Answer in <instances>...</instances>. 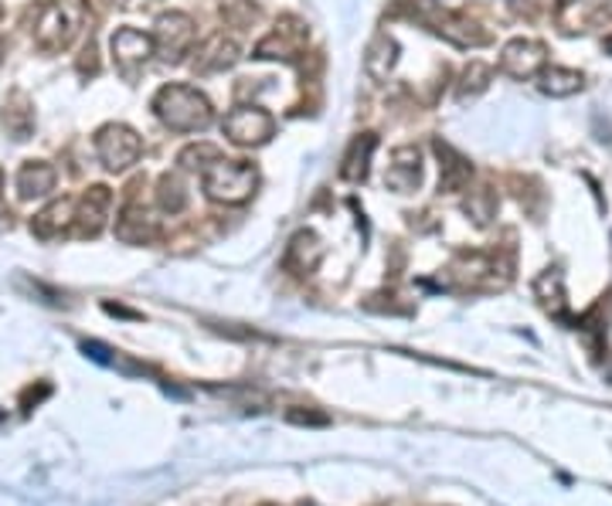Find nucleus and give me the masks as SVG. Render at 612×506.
Wrapping results in <instances>:
<instances>
[{
    "instance_id": "obj_9",
    "label": "nucleus",
    "mask_w": 612,
    "mask_h": 506,
    "mask_svg": "<svg viewBox=\"0 0 612 506\" xmlns=\"http://www.w3.org/2000/svg\"><path fill=\"white\" fill-rule=\"evenodd\" d=\"M548 69V45L538 38H514L501 48V72L517 82H531Z\"/></svg>"
},
{
    "instance_id": "obj_16",
    "label": "nucleus",
    "mask_w": 612,
    "mask_h": 506,
    "mask_svg": "<svg viewBox=\"0 0 612 506\" xmlns=\"http://www.w3.org/2000/svg\"><path fill=\"white\" fill-rule=\"evenodd\" d=\"M375 150H378V133H357L344 156H341V180L348 184H364L367 174H372V161H375Z\"/></svg>"
},
{
    "instance_id": "obj_5",
    "label": "nucleus",
    "mask_w": 612,
    "mask_h": 506,
    "mask_svg": "<svg viewBox=\"0 0 612 506\" xmlns=\"http://www.w3.org/2000/svg\"><path fill=\"white\" fill-rule=\"evenodd\" d=\"M96 156L109 174H127L143 156V140L127 122H106L96 130Z\"/></svg>"
},
{
    "instance_id": "obj_33",
    "label": "nucleus",
    "mask_w": 612,
    "mask_h": 506,
    "mask_svg": "<svg viewBox=\"0 0 612 506\" xmlns=\"http://www.w3.org/2000/svg\"><path fill=\"white\" fill-rule=\"evenodd\" d=\"M605 51H612V38H605Z\"/></svg>"
},
{
    "instance_id": "obj_31",
    "label": "nucleus",
    "mask_w": 612,
    "mask_h": 506,
    "mask_svg": "<svg viewBox=\"0 0 612 506\" xmlns=\"http://www.w3.org/2000/svg\"><path fill=\"white\" fill-rule=\"evenodd\" d=\"M290 422H299V425H327V415H310V411H290Z\"/></svg>"
},
{
    "instance_id": "obj_35",
    "label": "nucleus",
    "mask_w": 612,
    "mask_h": 506,
    "mask_svg": "<svg viewBox=\"0 0 612 506\" xmlns=\"http://www.w3.org/2000/svg\"><path fill=\"white\" fill-rule=\"evenodd\" d=\"M0 17H4V8H0Z\"/></svg>"
},
{
    "instance_id": "obj_27",
    "label": "nucleus",
    "mask_w": 612,
    "mask_h": 506,
    "mask_svg": "<svg viewBox=\"0 0 612 506\" xmlns=\"http://www.w3.org/2000/svg\"><path fill=\"white\" fill-rule=\"evenodd\" d=\"M463 211L473 217V225H476V228H486L490 221L497 217V195H494V187H486V184H483V187H476V191H470Z\"/></svg>"
},
{
    "instance_id": "obj_24",
    "label": "nucleus",
    "mask_w": 612,
    "mask_h": 506,
    "mask_svg": "<svg viewBox=\"0 0 612 506\" xmlns=\"http://www.w3.org/2000/svg\"><path fill=\"white\" fill-rule=\"evenodd\" d=\"M534 299L548 316H565L568 313V296H565V279L558 269H544L534 279Z\"/></svg>"
},
{
    "instance_id": "obj_4",
    "label": "nucleus",
    "mask_w": 612,
    "mask_h": 506,
    "mask_svg": "<svg viewBox=\"0 0 612 506\" xmlns=\"http://www.w3.org/2000/svg\"><path fill=\"white\" fill-rule=\"evenodd\" d=\"M415 17L433 31L436 38L456 45V48H483L494 42V35L470 14L463 11H446L439 4H433V0H415Z\"/></svg>"
},
{
    "instance_id": "obj_18",
    "label": "nucleus",
    "mask_w": 612,
    "mask_h": 506,
    "mask_svg": "<svg viewBox=\"0 0 612 506\" xmlns=\"http://www.w3.org/2000/svg\"><path fill=\"white\" fill-rule=\"evenodd\" d=\"M395 66H398V42L388 35V31H378L364 48V72H367V79L381 85L391 79Z\"/></svg>"
},
{
    "instance_id": "obj_23",
    "label": "nucleus",
    "mask_w": 612,
    "mask_h": 506,
    "mask_svg": "<svg viewBox=\"0 0 612 506\" xmlns=\"http://www.w3.org/2000/svg\"><path fill=\"white\" fill-rule=\"evenodd\" d=\"M538 89L551 99H568V96H578L581 89H586V75L578 69H562V66H548L541 75H538Z\"/></svg>"
},
{
    "instance_id": "obj_30",
    "label": "nucleus",
    "mask_w": 612,
    "mask_h": 506,
    "mask_svg": "<svg viewBox=\"0 0 612 506\" xmlns=\"http://www.w3.org/2000/svg\"><path fill=\"white\" fill-rule=\"evenodd\" d=\"M96 55H99V51H96V45H92V42L82 48V58H79V72H82V75H96V72H99V58H96Z\"/></svg>"
},
{
    "instance_id": "obj_28",
    "label": "nucleus",
    "mask_w": 612,
    "mask_h": 506,
    "mask_svg": "<svg viewBox=\"0 0 612 506\" xmlns=\"http://www.w3.org/2000/svg\"><path fill=\"white\" fill-rule=\"evenodd\" d=\"M214 161H222V150L214 143H188L180 153H177V167L180 170H208Z\"/></svg>"
},
{
    "instance_id": "obj_12",
    "label": "nucleus",
    "mask_w": 612,
    "mask_h": 506,
    "mask_svg": "<svg viewBox=\"0 0 612 506\" xmlns=\"http://www.w3.org/2000/svg\"><path fill=\"white\" fill-rule=\"evenodd\" d=\"M109 48H113L116 69L122 75H137V69H143L153 58V35H146V31H140V27H119Z\"/></svg>"
},
{
    "instance_id": "obj_1",
    "label": "nucleus",
    "mask_w": 612,
    "mask_h": 506,
    "mask_svg": "<svg viewBox=\"0 0 612 506\" xmlns=\"http://www.w3.org/2000/svg\"><path fill=\"white\" fill-rule=\"evenodd\" d=\"M153 116L161 119L164 130L170 133H204L208 126L214 122V106L211 99L204 96L201 89L195 85H184V82H170V85H161L153 92V103H150Z\"/></svg>"
},
{
    "instance_id": "obj_25",
    "label": "nucleus",
    "mask_w": 612,
    "mask_h": 506,
    "mask_svg": "<svg viewBox=\"0 0 612 506\" xmlns=\"http://www.w3.org/2000/svg\"><path fill=\"white\" fill-rule=\"evenodd\" d=\"M490 82H494V69H490L486 61H470V66L463 69V75H459V82H456V99L467 103V99L483 96V92L490 89Z\"/></svg>"
},
{
    "instance_id": "obj_22",
    "label": "nucleus",
    "mask_w": 612,
    "mask_h": 506,
    "mask_svg": "<svg viewBox=\"0 0 612 506\" xmlns=\"http://www.w3.org/2000/svg\"><path fill=\"white\" fill-rule=\"evenodd\" d=\"M323 259V245L314 232H296L290 248H286V266L296 272V275H310Z\"/></svg>"
},
{
    "instance_id": "obj_6",
    "label": "nucleus",
    "mask_w": 612,
    "mask_h": 506,
    "mask_svg": "<svg viewBox=\"0 0 612 506\" xmlns=\"http://www.w3.org/2000/svg\"><path fill=\"white\" fill-rule=\"evenodd\" d=\"M198 45V24L184 11H167L153 24V55H161L167 66H180Z\"/></svg>"
},
{
    "instance_id": "obj_8",
    "label": "nucleus",
    "mask_w": 612,
    "mask_h": 506,
    "mask_svg": "<svg viewBox=\"0 0 612 506\" xmlns=\"http://www.w3.org/2000/svg\"><path fill=\"white\" fill-rule=\"evenodd\" d=\"M222 130L235 146L256 150V146H266L275 137V116L262 106H235L225 116Z\"/></svg>"
},
{
    "instance_id": "obj_26",
    "label": "nucleus",
    "mask_w": 612,
    "mask_h": 506,
    "mask_svg": "<svg viewBox=\"0 0 612 506\" xmlns=\"http://www.w3.org/2000/svg\"><path fill=\"white\" fill-rule=\"evenodd\" d=\"M157 208L164 214H180L184 208H188V187H184V180L177 174H161V180H157Z\"/></svg>"
},
{
    "instance_id": "obj_14",
    "label": "nucleus",
    "mask_w": 612,
    "mask_h": 506,
    "mask_svg": "<svg viewBox=\"0 0 612 506\" xmlns=\"http://www.w3.org/2000/svg\"><path fill=\"white\" fill-rule=\"evenodd\" d=\"M116 238L122 245H150V242L161 238V225H157V217H153L150 208L130 201L116 217Z\"/></svg>"
},
{
    "instance_id": "obj_10",
    "label": "nucleus",
    "mask_w": 612,
    "mask_h": 506,
    "mask_svg": "<svg viewBox=\"0 0 612 506\" xmlns=\"http://www.w3.org/2000/svg\"><path fill=\"white\" fill-rule=\"evenodd\" d=\"M113 211V191L106 184H92L75 198V232L79 238H99L109 225Z\"/></svg>"
},
{
    "instance_id": "obj_13",
    "label": "nucleus",
    "mask_w": 612,
    "mask_h": 506,
    "mask_svg": "<svg viewBox=\"0 0 612 506\" xmlns=\"http://www.w3.org/2000/svg\"><path fill=\"white\" fill-rule=\"evenodd\" d=\"M385 187L395 195H412L422 187V150L415 143L395 146L385 170Z\"/></svg>"
},
{
    "instance_id": "obj_3",
    "label": "nucleus",
    "mask_w": 612,
    "mask_h": 506,
    "mask_svg": "<svg viewBox=\"0 0 612 506\" xmlns=\"http://www.w3.org/2000/svg\"><path fill=\"white\" fill-rule=\"evenodd\" d=\"M201 187L214 204H245L259 191V167L249 161H214L208 170H201Z\"/></svg>"
},
{
    "instance_id": "obj_11",
    "label": "nucleus",
    "mask_w": 612,
    "mask_h": 506,
    "mask_svg": "<svg viewBox=\"0 0 612 506\" xmlns=\"http://www.w3.org/2000/svg\"><path fill=\"white\" fill-rule=\"evenodd\" d=\"M191 69L195 75H219V72H228L238 66L242 58V48L235 38H228L225 31H214V35H208L201 45H195L191 51Z\"/></svg>"
},
{
    "instance_id": "obj_17",
    "label": "nucleus",
    "mask_w": 612,
    "mask_h": 506,
    "mask_svg": "<svg viewBox=\"0 0 612 506\" xmlns=\"http://www.w3.org/2000/svg\"><path fill=\"white\" fill-rule=\"evenodd\" d=\"M69 228H75V198L48 201L35 214V221H31V232H35L38 238H58V235H66Z\"/></svg>"
},
{
    "instance_id": "obj_32",
    "label": "nucleus",
    "mask_w": 612,
    "mask_h": 506,
    "mask_svg": "<svg viewBox=\"0 0 612 506\" xmlns=\"http://www.w3.org/2000/svg\"><path fill=\"white\" fill-rule=\"evenodd\" d=\"M0 195H4V170H0Z\"/></svg>"
},
{
    "instance_id": "obj_7",
    "label": "nucleus",
    "mask_w": 612,
    "mask_h": 506,
    "mask_svg": "<svg viewBox=\"0 0 612 506\" xmlns=\"http://www.w3.org/2000/svg\"><path fill=\"white\" fill-rule=\"evenodd\" d=\"M306 42H310V27H306V21L296 17V14H286L259 38V45L252 48V58H259V61H293V58H299Z\"/></svg>"
},
{
    "instance_id": "obj_15",
    "label": "nucleus",
    "mask_w": 612,
    "mask_h": 506,
    "mask_svg": "<svg viewBox=\"0 0 612 506\" xmlns=\"http://www.w3.org/2000/svg\"><path fill=\"white\" fill-rule=\"evenodd\" d=\"M436 156H439V191L443 195H463L470 191L473 180V164L467 161L456 146L436 140Z\"/></svg>"
},
{
    "instance_id": "obj_29",
    "label": "nucleus",
    "mask_w": 612,
    "mask_h": 506,
    "mask_svg": "<svg viewBox=\"0 0 612 506\" xmlns=\"http://www.w3.org/2000/svg\"><path fill=\"white\" fill-rule=\"evenodd\" d=\"M222 17H225L228 27L245 31V27H252L262 17V8L256 4V0H225V4H222Z\"/></svg>"
},
{
    "instance_id": "obj_2",
    "label": "nucleus",
    "mask_w": 612,
    "mask_h": 506,
    "mask_svg": "<svg viewBox=\"0 0 612 506\" xmlns=\"http://www.w3.org/2000/svg\"><path fill=\"white\" fill-rule=\"evenodd\" d=\"M89 21V0H48L35 21V45L45 55H61L75 45Z\"/></svg>"
},
{
    "instance_id": "obj_19",
    "label": "nucleus",
    "mask_w": 612,
    "mask_h": 506,
    "mask_svg": "<svg viewBox=\"0 0 612 506\" xmlns=\"http://www.w3.org/2000/svg\"><path fill=\"white\" fill-rule=\"evenodd\" d=\"M14 184H17V198L21 201H42V198H48L55 191L58 170L48 161H27V164H21Z\"/></svg>"
},
{
    "instance_id": "obj_21",
    "label": "nucleus",
    "mask_w": 612,
    "mask_h": 506,
    "mask_svg": "<svg viewBox=\"0 0 612 506\" xmlns=\"http://www.w3.org/2000/svg\"><path fill=\"white\" fill-rule=\"evenodd\" d=\"M0 126L8 130L11 140H31L35 133V106L24 96V92H11V99L4 103V113H0Z\"/></svg>"
},
{
    "instance_id": "obj_20",
    "label": "nucleus",
    "mask_w": 612,
    "mask_h": 506,
    "mask_svg": "<svg viewBox=\"0 0 612 506\" xmlns=\"http://www.w3.org/2000/svg\"><path fill=\"white\" fill-rule=\"evenodd\" d=\"M609 21V8L596 4V0H565L562 11H558V24L565 35H581V31L596 27L599 21Z\"/></svg>"
},
{
    "instance_id": "obj_34",
    "label": "nucleus",
    "mask_w": 612,
    "mask_h": 506,
    "mask_svg": "<svg viewBox=\"0 0 612 506\" xmlns=\"http://www.w3.org/2000/svg\"><path fill=\"white\" fill-rule=\"evenodd\" d=\"M0 61H4V45H0Z\"/></svg>"
}]
</instances>
